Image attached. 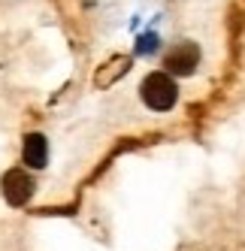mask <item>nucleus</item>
<instances>
[{
  "mask_svg": "<svg viewBox=\"0 0 245 251\" xmlns=\"http://www.w3.org/2000/svg\"><path fill=\"white\" fill-rule=\"evenodd\" d=\"M139 97H143V103L148 106V109L167 112L179 100V85H176V79H172L167 70H154V73H148L143 79V85H139Z\"/></svg>",
  "mask_w": 245,
  "mask_h": 251,
  "instance_id": "nucleus-1",
  "label": "nucleus"
},
{
  "mask_svg": "<svg viewBox=\"0 0 245 251\" xmlns=\"http://www.w3.org/2000/svg\"><path fill=\"white\" fill-rule=\"evenodd\" d=\"M200 67V46L197 43H176V46H170L167 49V55H164V70L170 76H191L194 70Z\"/></svg>",
  "mask_w": 245,
  "mask_h": 251,
  "instance_id": "nucleus-2",
  "label": "nucleus"
},
{
  "mask_svg": "<svg viewBox=\"0 0 245 251\" xmlns=\"http://www.w3.org/2000/svg\"><path fill=\"white\" fill-rule=\"evenodd\" d=\"M0 188H3V197L9 206H24L30 203L33 191H37V182H33V176L27 170H9L3 176V182H0Z\"/></svg>",
  "mask_w": 245,
  "mask_h": 251,
  "instance_id": "nucleus-3",
  "label": "nucleus"
},
{
  "mask_svg": "<svg viewBox=\"0 0 245 251\" xmlns=\"http://www.w3.org/2000/svg\"><path fill=\"white\" fill-rule=\"evenodd\" d=\"M22 160L30 170H43L49 164V142L43 133H27L24 136V149H22Z\"/></svg>",
  "mask_w": 245,
  "mask_h": 251,
  "instance_id": "nucleus-4",
  "label": "nucleus"
},
{
  "mask_svg": "<svg viewBox=\"0 0 245 251\" xmlns=\"http://www.w3.org/2000/svg\"><path fill=\"white\" fill-rule=\"evenodd\" d=\"M130 64H133V61H130L127 55H115V58H109L106 64L97 70L94 85H97V88H109L112 82H118L121 76H127V73H130Z\"/></svg>",
  "mask_w": 245,
  "mask_h": 251,
  "instance_id": "nucleus-5",
  "label": "nucleus"
},
{
  "mask_svg": "<svg viewBox=\"0 0 245 251\" xmlns=\"http://www.w3.org/2000/svg\"><path fill=\"white\" fill-rule=\"evenodd\" d=\"M154 51H157V37L154 33H143L136 40V55H154Z\"/></svg>",
  "mask_w": 245,
  "mask_h": 251,
  "instance_id": "nucleus-6",
  "label": "nucleus"
}]
</instances>
